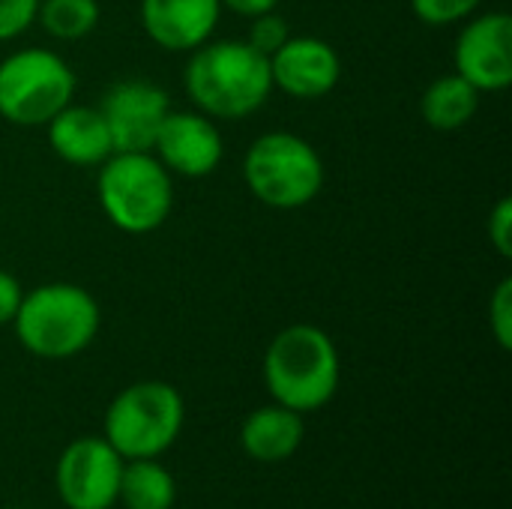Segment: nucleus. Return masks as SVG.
<instances>
[{
  "instance_id": "obj_2",
  "label": "nucleus",
  "mask_w": 512,
  "mask_h": 509,
  "mask_svg": "<svg viewBox=\"0 0 512 509\" xmlns=\"http://www.w3.org/2000/svg\"><path fill=\"white\" fill-rule=\"evenodd\" d=\"M264 387L273 402L312 414L333 402L342 384L336 342L315 324H291L273 336L261 360Z\"/></svg>"
},
{
  "instance_id": "obj_17",
  "label": "nucleus",
  "mask_w": 512,
  "mask_h": 509,
  "mask_svg": "<svg viewBox=\"0 0 512 509\" xmlns=\"http://www.w3.org/2000/svg\"><path fill=\"white\" fill-rule=\"evenodd\" d=\"M117 504L126 509H174L177 480L159 459L123 462Z\"/></svg>"
},
{
  "instance_id": "obj_5",
  "label": "nucleus",
  "mask_w": 512,
  "mask_h": 509,
  "mask_svg": "<svg viewBox=\"0 0 512 509\" xmlns=\"http://www.w3.org/2000/svg\"><path fill=\"white\" fill-rule=\"evenodd\" d=\"M186 423V405L174 384L168 381H135L123 387L108 411L102 438L129 459H159L165 456Z\"/></svg>"
},
{
  "instance_id": "obj_16",
  "label": "nucleus",
  "mask_w": 512,
  "mask_h": 509,
  "mask_svg": "<svg viewBox=\"0 0 512 509\" xmlns=\"http://www.w3.org/2000/svg\"><path fill=\"white\" fill-rule=\"evenodd\" d=\"M477 108H480V90L456 72L435 78L420 99L423 120L435 132H456L468 126Z\"/></svg>"
},
{
  "instance_id": "obj_14",
  "label": "nucleus",
  "mask_w": 512,
  "mask_h": 509,
  "mask_svg": "<svg viewBox=\"0 0 512 509\" xmlns=\"http://www.w3.org/2000/svg\"><path fill=\"white\" fill-rule=\"evenodd\" d=\"M45 132H48V144L54 156H60L66 165L96 168L114 153L108 123L96 105L69 102L63 111H57L45 123Z\"/></svg>"
},
{
  "instance_id": "obj_24",
  "label": "nucleus",
  "mask_w": 512,
  "mask_h": 509,
  "mask_svg": "<svg viewBox=\"0 0 512 509\" xmlns=\"http://www.w3.org/2000/svg\"><path fill=\"white\" fill-rule=\"evenodd\" d=\"M21 297H24L21 282L12 273L0 270V327L12 324V318H15L18 306H21Z\"/></svg>"
},
{
  "instance_id": "obj_19",
  "label": "nucleus",
  "mask_w": 512,
  "mask_h": 509,
  "mask_svg": "<svg viewBox=\"0 0 512 509\" xmlns=\"http://www.w3.org/2000/svg\"><path fill=\"white\" fill-rule=\"evenodd\" d=\"M414 15L429 24V27H447V24H462L471 18L483 0H408Z\"/></svg>"
},
{
  "instance_id": "obj_20",
  "label": "nucleus",
  "mask_w": 512,
  "mask_h": 509,
  "mask_svg": "<svg viewBox=\"0 0 512 509\" xmlns=\"http://www.w3.org/2000/svg\"><path fill=\"white\" fill-rule=\"evenodd\" d=\"M288 39H291L288 21L276 9L273 12H264V15H255L252 24H249V36H246V42L255 51H261L264 57H273Z\"/></svg>"
},
{
  "instance_id": "obj_3",
  "label": "nucleus",
  "mask_w": 512,
  "mask_h": 509,
  "mask_svg": "<svg viewBox=\"0 0 512 509\" xmlns=\"http://www.w3.org/2000/svg\"><path fill=\"white\" fill-rule=\"evenodd\" d=\"M12 327L27 354L39 360H72L99 336L102 312L87 288L48 282L21 297Z\"/></svg>"
},
{
  "instance_id": "obj_21",
  "label": "nucleus",
  "mask_w": 512,
  "mask_h": 509,
  "mask_svg": "<svg viewBox=\"0 0 512 509\" xmlns=\"http://www.w3.org/2000/svg\"><path fill=\"white\" fill-rule=\"evenodd\" d=\"M489 330L501 351L512 348V279H501L489 300Z\"/></svg>"
},
{
  "instance_id": "obj_1",
  "label": "nucleus",
  "mask_w": 512,
  "mask_h": 509,
  "mask_svg": "<svg viewBox=\"0 0 512 509\" xmlns=\"http://www.w3.org/2000/svg\"><path fill=\"white\" fill-rule=\"evenodd\" d=\"M183 87L195 111L210 120H246L261 111L273 93L270 57L246 39L204 42L189 51Z\"/></svg>"
},
{
  "instance_id": "obj_13",
  "label": "nucleus",
  "mask_w": 512,
  "mask_h": 509,
  "mask_svg": "<svg viewBox=\"0 0 512 509\" xmlns=\"http://www.w3.org/2000/svg\"><path fill=\"white\" fill-rule=\"evenodd\" d=\"M141 27L153 45L171 54H189L210 42L219 27V0H141Z\"/></svg>"
},
{
  "instance_id": "obj_9",
  "label": "nucleus",
  "mask_w": 512,
  "mask_h": 509,
  "mask_svg": "<svg viewBox=\"0 0 512 509\" xmlns=\"http://www.w3.org/2000/svg\"><path fill=\"white\" fill-rule=\"evenodd\" d=\"M96 108L108 123L114 153H144L153 150L156 132L171 111V99L153 81L123 78L102 93Z\"/></svg>"
},
{
  "instance_id": "obj_10",
  "label": "nucleus",
  "mask_w": 512,
  "mask_h": 509,
  "mask_svg": "<svg viewBox=\"0 0 512 509\" xmlns=\"http://www.w3.org/2000/svg\"><path fill=\"white\" fill-rule=\"evenodd\" d=\"M453 72L480 93H501L512 84V18L507 12H483L465 18L453 45Z\"/></svg>"
},
{
  "instance_id": "obj_23",
  "label": "nucleus",
  "mask_w": 512,
  "mask_h": 509,
  "mask_svg": "<svg viewBox=\"0 0 512 509\" xmlns=\"http://www.w3.org/2000/svg\"><path fill=\"white\" fill-rule=\"evenodd\" d=\"M486 234L492 249L501 258H512V198H501L492 210H489V222H486Z\"/></svg>"
},
{
  "instance_id": "obj_18",
  "label": "nucleus",
  "mask_w": 512,
  "mask_h": 509,
  "mask_svg": "<svg viewBox=\"0 0 512 509\" xmlns=\"http://www.w3.org/2000/svg\"><path fill=\"white\" fill-rule=\"evenodd\" d=\"M99 15V0H39L36 21L45 27L48 36L75 42L96 30Z\"/></svg>"
},
{
  "instance_id": "obj_7",
  "label": "nucleus",
  "mask_w": 512,
  "mask_h": 509,
  "mask_svg": "<svg viewBox=\"0 0 512 509\" xmlns=\"http://www.w3.org/2000/svg\"><path fill=\"white\" fill-rule=\"evenodd\" d=\"M75 99L72 66L48 48H21L0 60V117L12 126H45Z\"/></svg>"
},
{
  "instance_id": "obj_4",
  "label": "nucleus",
  "mask_w": 512,
  "mask_h": 509,
  "mask_svg": "<svg viewBox=\"0 0 512 509\" xmlns=\"http://www.w3.org/2000/svg\"><path fill=\"white\" fill-rule=\"evenodd\" d=\"M96 198L105 219L132 237L159 231L174 210V177L150 153H111L99 165Z\"/></svg>"
},
{
  "instance_id": "obj_11",
  "label": "nucleus",
  "mask_w": 512,
  "mask_h": 509,
  "mask_svg": "<svg viewBox=\"0 0 512 509\" xmlns=\"http://www.w3.org/2000/svg\"><path fill=\"white\" fill-rule=\"evenodd\" d=\"M171 177L198 180L210 177L222 156H225V138L219 132V123L210 120L201 111H168L162 120L153 150H150Z\"/></svg>"
},
{
  "instance_id": "obj_12",
  "label": "nucleus",
  "mask_w": 512,
  "mask_h": 509,
  "mask_svg": "<svg viewBox=\"0 0 512 509\" xmlns=\"http://www.w3.org/2000/svg\"><path fill=\"white\" fill-rule=\"evenodd\" d=\"M273 90H282L291 99H324L336 90L342 78L339 51L318 36H291L270 57Z\"/></svg>"
},
{
  "instance_id": "obj_15",
  "label": "nucleus",
  "mask_w": 512,
  "mask_h": 509,
  "mask_svg": "<svg viewBox=\"0 0 512 509\" xmlns=\"http://www.w3.org/2000/svg\"><path fill=\"white\" fill-rule=\"evenodd\" d=\"M303 438H306L303 414H297L279 402L255 408L240 426L243 453L264 465L291 459L303 447Z\"/></svg>"
},
{
  "instance_id": "obj_25",
  "label": "nucleus",
  "mask_w": 512,
  "mask_h": 509,
  "mask_svg": "<svg viewBox=\"0 0 512 509\" xmlns=\"http://www.w3.org/2000/svg\"><path fill=\"white\" fill-rule=\"evenodd\" d=\"M219 3H222V9H231L234 15H243V18L264 15L279 6V0H219Z\"/></svg>"
},
{
  "instance_id": "obj_22",
  "label": "nucleus",
  "mask_w": 512,
  "mask_h": 509,
  "mask_svg": "<svg viewBox=\"0 0 512 509\" xmlns=\"http://www.w3.org/2000/svg\"><path fill=\"white\" fill-rule=\"evenodd\" d=\"M39 0H0V42L18 39L36 21Z\"/></svg>"
},
{
  "instance_id": "obj_8",
  "label": "nucleus",
  "mask_w": 512,
  "mask_h": 509,
  "mask_svg": "<svg viewBox=\"0 0 512 509\" xmlns=\"http://www.w3.org/2000/svg\"><path fill=\"white\" fill-rule=\"evenodd\" d=\"M123 456L102 438L84 435L63 447L54 468V489L66 509H111L117 504Z\"/></svg>"
},
{
  "instance_id": "obj_6",
  "label": "nucleus",
  "mask_w": 512,
  "mask_h": 509,
  "mask_svg": "<svg viewBox=\"0 0 512 509\" xmlns=\"http://www.w3.org/2000/svg\"><path fill=\"white\" fill-rule=\"evenodd\" d=\"M249 192L273 210H300L324 189L321 153L294 132H264L243 156Z\"/></svg>"
}]
</instances>
